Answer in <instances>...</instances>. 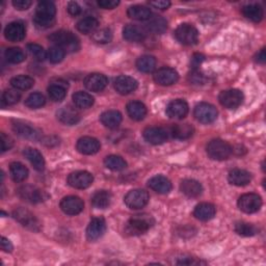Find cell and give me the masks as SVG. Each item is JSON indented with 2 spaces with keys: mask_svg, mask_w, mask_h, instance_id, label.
I'll list each match as a JSON object with an SVG mask.
<instances>
[{
  "mask_svg": "<svg viewBox=\"0 0 266 266\" xmlns=\"http://www.w3.org/2000/svg\"><path fill=\"white\" fill-rule=\"evenodd\" d=\"M25 157L29 160L31 166L36 170L37 172H42L45 169V160L43 158V155L40 153L39 150L33 148H27L24 151Z\"/></svg>",
  "mask_w": 266,
  "mask_h": 266,
  "instance_id": "1f68e13d",
  "label": "cell"
},
{
  "mask_svg": "<svg viewBox=\"0 0 266 266\" xmlns=\"http://www.w3.org/2000/svg\"><path fill=\"white\" fill-rule=\"evenodd\" d=\"M26 29L22 22H12L5 29V36L11 42H20L25 37Z\"/></svg>",
  "mask_w": 266,
  "mask_h": 266,
  "instance_id": "44dd1931",
  "label": "cell"
},
{
  "mask_svg": "<svg viewBox=\"0 0 266 266\" xmlns=\"http://www.w3.org/2000/svg\"><path fill=\"white\" fill-rule=\"evenodd\" d=\"M243 94L239 90H227L219 94L218 100L220 104L228 109H235L239 107L243 102Z\"/></svg>",
  "mask_w": 266,
  "mask_h": 266,
  "instance_id": "30bf717a",
  "label": "cell"
},
{
  "mask_svg": "<svg viewBox=\"0 0 266 266\" xmlns=\"http://www.w3.org/2000/svg\"><path fill=\"white\" fill-rule=\"evenodd\" d=\"M155 223L154 218L148 214L134 215L125 226V232L130 236H138L148 232Z\"/></svg>",
  "mask_w": 266,
  "mask_h": 266,
  "instance_id": "3957f363",
  "label": "cell"
},
{
  "mask_svg": "<svg viewBox=\"0 0 266 266\" xmlns=\"http://www.w3.org/2000/svg\"><path fill=\"white\" fill-rule=\"evenodd\" d=\"M98 6L104 10H112L119 6L118 0H99Z\"/></svg>",
  "mask_w": 266,
  "mask_h": 266,
  "instance_id": "db71d44e",
  "label": "cell"
},
{
  "mask_svg": "<svg viewBox=\"0 0 266 266\" xmlns=\"http://www.w3.org/2000/svg\"><path fill=\"white\" fill-rule=\"evenodd\" d=\"M204 59H205L204 55H202V54H200V53L194 54L193 57H192V59H191V66H192V68L196 70V69L203 63Z\"/></svg>",
  "mask_w": 266,
  "mask_h": 266,
  "instance_id": "6f0895ef",
  "label": "cell"
},
{
  "mask_svg": "<svg viewBox=\"0 0 266 266\" xmlns=\"http://www.w3.org/2000/svg\"><path fill=\"white\" fill-rule=\"evenodd\" d=\"M104 165L107 169L111 170V171H123L125 170L127 167V162L123 159L121 156L118 155H110L107 156L104 160Z\"/></svg>",
  "mask_w": 266,
  "mask_h": 266,
  "instance_id": "b9f144b4",
  "label": "cell"
},
{
  "mask_svg": "<svg viewBox=\"0 0 266 266\" xmlns=\"http://www.w3.org/2000/svg\"><path fill=\"white\" fill-rule=\"evenodd\" d=\"M113 87L119 94L128 95L137 89L138 84L133 77L121 75L115 79Z\"/></svg>",
  "mask_w": 266,
  "mask_h": 266,
  "instance_id": "9a60e30c",
  "label": "cell"
},
{
  "mask_svg": "<svg viewBox=\"0 0 266 266\" xmlns=\"http://www.w3.org/2000/svg\"><path fill=\"white\" fill-rule=\"evenodd\" d=\"M6 58L11 64H20L25 60V52L19 47H12L7 49Z\"/></svg>",
  "mask_w": 266,
  "mask_h": 266,
  "instance_id": "ee69618b",
  "label": "cell"
},
{
  "mask_svg": "<svg viewBox=\"0 0 266 266\" xmlns=\"http://www.w3.org/2000/svg\"><path fill=\"white\" fill-rule=\"evenodd\" d=\"M94 182V177L91 173L86 171H77L69 175L68 183L73 188L86 189L90 187Z\"/></svg>",
  "mask_w": 266,
  "mask_h": 266,
  "instance_id": "7c38bea8",
  "label": "cell"
},
{
  "mask_svg": "<svg viewBox=\"0 0 266 266\" xmlns=\"http://www.w3.org/2000/svg\"><path fill=\"white\" fill-rule=\"evenodd\" d=\"M14 145V142H13V139L8 136L6 133H2V151L3 152H7L9 150L12 149Z\"/></svg>",
  "mask_w": 266,
  "mask_h": 266,
  "instance_id": "f5cc1de1",
  "label": "cell"
},
{
  "mask_svg": "<svg viewBox=\"0 0 266 266\" xmlns=\"http://www.w3.org/2000/svg\"><path fill=\"white\" fill-rule=\"evenodd\" d=\"M228 180L233 185L245 186L252 181V175L248 171L235 169L229 173Z\"/></svg>",
  "mask_w": 266,
  "mask_h": 266,
  "instance_id": "83f0119b",
  "label": "cell"
},
{
  "mask_svg": "<svg viewBox=\"0 0 266 266\" xmlns=\"http://www.w3.org/2000/svg\"><path fill=\"white\" fill-rule=\"evenodd\" d=\"M154 81L159 86L168 87L176 84L179 79V74L175 69L172 68H161L156 71L153 75Z\"/></svg>",
  "mask_w": 266,
  "mask_h": 266,
  "instance_id": "4fadbf2b",
  "label": "cell"
},
{
  "mask_svg": "<svg viewBox=\"0 0 266 266\" xmlns=\"http://www.w3.org/2000/svg\"><path fill=\"white\" fill-rule=\"evenodd\" d=\"M176 39L183 45L192 46L197 44L199 40V31L198 29L187 23H183L178 26L175 31Z\"/></svg>",
  "mask_w": 266,
  "mask_h": 266,
  "instance_id": "5b68a950",
  "label": "cell"
},
{
  "mask_svg": "<svg viewBox=\"0 0 266 266\" xmlns=\"http://www.w3.org/2000/svg\"><path fill=\"white\" fill-rule=\"evenodd\" d=\"M199 263H201V262L197 261L193 257H184V258H181L177 262V264H179V265H194V264H199Z\"/></svg>",
  "mask_w": 266,
  "mask_h": 266,
  "instance_id": "91938a15",
  "label": "cell"
},
{
  "mask_svg": "<svg viewBox=\"0 0 266 266\" xmlns=\"http://www.w3.org/2000/svg\"><path fill=\"white\" fill-rule=\"evenodd\" d=\"M45 103L46 99L41 93H32L25 100V105L29 108H40L44 106Z\"/></svg>",
  "mask_w": 266,
  "mask_h": 266,
  "instance_id": "bcb514c9",
  "label": "cell"
},
{
  "mask_svg": "<svg viewBox=\"0 0 266 266\" xmlns=\"http://www.w3.org/2000/svg\"><path fill=\"white\" fill-rule=\"evenodd\" d=\"M216 208L210 203H201L196 206L194 215L203 221H207L212 219L215 216Z\"/></svg>",
  "mask_w": 266,
  "mask_h": 266,
  "instance_id": "4316f807",
  "label": "cell"
},
{
  "mask_svg": "<svg viewBox=\"0 0 266 266\" xmlns=\"http://www.w3.org/2000/svg\"><path fill=\"white\" fill-rule=\"evenodd\" d=\"M32 3L30 0H14L13 6L19 11H26L31 7Z\"/></svg>",
  "mask_w": 266,
  "mask_h": 266,
  "instance_id": "11a10c76",
  "label": "cell"
},
{
  "mask_svg": "<svg viewBox=\"0 0 266 266\" xmlns=\"http://www.w3.org/2000/svg\"><path fill=\"white\" fill-rule=\"evenodd\" d=\"M11 85L15 90H20V91H26L29 90L33 87L34 80L33 78L25 75H20L16 76L11 80Z\"/></svg>",
  "mask_w": 266,
  "mask_h": 266,
  "instance_id": "60d3db41",
  "label": "cell"
},
{
  "mask_svg": "<svg viewBox=\"0 0 266 266\" xmlns=\"http://www.w3.org/2000/svg\"><path fill=\"white\" fill-rule=\"evenodd\" d=\"M106 222L103 217H95L91 220L87 229V237L90 241H96L104 235Z\"/></svg>",
  "mask_w": 266,
  "mask_h": 266,
  "instance_id": "2e32d148",
  "label": "cell"
},
{
  "mask_svg": "<svg viewBox=\"0 0 266 266\" xmlns=\"http://www.w3.org/2000/svg\"><path fill=\"white\" fill-rule=\"evenodd\" d=\"M194 115L200 123H203V124H210V123L216 120L217 110L213 105L203 102V103H200L195 107Z\"/></svg>",
  "mask_w": 266,
  "mask_h": 266,
  "instance_id": "8fae6325",
  "label": "cell"
},
{
  "mask_svg": "<svg viewBox=\"0 0 266 266\" xmlns=\"http://www.w3.org/2000/svg\"><path fill=\"white\" fill-rule=\"evenodd\" d=\"M49 40L54 44V46H58L65 52H76L80 48L78 37L71 31H55L52 34H50Z\"/></svg>",
  "mask_w": 266,
  "mask_h": 266,
  "instance_id": "7a4b0ae2",
  "label": "cell"
},
{
  "mask_svg": "<svg viewBox=\"0 0 266 266\" xmlns=\"http://www.w3.org/2000/svg\"><path fill=\"white\" fill-rule=\"evenodd\" d=\"M99 25V21L92 17V16H88L84 19H81L80 21L77 23V29L81 32V33H91V32H95V30L97 29Z\"/></svg>",
  "mask_w": 266,
  "mask_h": 266,
  "instance_id": "74e56055",
  "label": "cell"
},
{
  "mask_svg": "<svg viewBox=\"0 0 266 266\" xmlns=\"http://www.w3.org/2000/svg\"><path fill=\"white\" fill-rule=\"evenodd\" d=\"M13 216L16 220H18L20 223L22 224L23 227L34 231L39 232L41 230V222L39 219L28 210L24 208H17L13 211Z\"/></svg>",
  "mask_w": 266,
  "mask_h": 266,
  "instance_id": "8992f818",
  "label": "cell"
},
{
  "mask_svg": "<svg viewBox=\"0 0 266 266\" xmlns=\"http://www.w3.org/2000/svg\"><path fill=\"white\" fill-rule=\"evenodd\" d=\"M194 127L189 124H177L172 129V134L177 139H187L194 134Z\"/></svg>",
  "mask_w": 266,
  "mask_h": 266,
  "instance_id": "7bdbcfd3",
  "label": "cell"
},
{
  "mask_svg": "<svg viewBox=\"0 0 266 266\" xmlns=\"http://www.w3.org/2000/svg\"><path fill=\"white\" fill-rule=\"evenodd\" d=\"M92 39L98 44H107L112 40V32L108 28L100 29L93 33Z\"/></svg>",
  "mask_w": 266,
  "mask_h": 266,
  "instance_id": "7dc6e473",
  "label": "cell"
},
{
  "mask_svg": "<svg viewBox=\"0 0 266 266\" xmlns=\"http://www.w3.org/2000/svg\"><path fill=\"white\" fill-rule=\"evenodd\" d=\"M10 172H11L12 179L17 183L25 181L28 177V170L24 165H22L21 162L16 161L11 163Z\"/></svg>",
  "mask_w": 266,
  "mask_h": 266,
  "instance_id": "836d02e7",
  "label": "cell"
},
{
  "mask_svg": "<svg viewBox=\"0 0 266 266\" xmlns=\"http://www.w3.org/2000/svg\"><path fill=\"white\" fill-rule=\"evenodd\" d=\"M123 36L129 42H140L145 40L146 31L137 25L128 24L123 29Z\"/></svg>",
  "mask_w": 266,
  "mask_h": 266,
  "instance_id": "f1b7e54d",
  "label": "cell"
},
{
  "mask_svg": "<svg viewBox=\"0 0 266 266\" xmlns=\"http://www.w3.org/2000/svg\"><path fill=\"white\" fill-rule=\"evenodd\" d=\"M18 196L22 200L31 203V204H37L46 201L49 196L42 189H39L37 187L31 186V185H25L21 186L17 189Z\"/></svg>",
  "mask_w": 266,
  "mask_h": 266,
  "instance_id": "ba28073f",
  "label": "cell"
},
{
  "mask_svg": "<svg viewBox=\"0 0 266 266\" xmlns=\"http://www.w3.org/2000/svg\"><path fill=\"white\" fill-rule=\"evenodd\" d=\"M60 208L68 215H77L85 208L84 201L78 197L69 196L60 202Z\"/></svg>",
  "mask_w": 266,
  "mask_h": 266,
  "instance_id": "5bb4252c",
  "label": "cell"
},
{
  "mask_svg": "<svg viewBox=\"0 0 266 266\" xmlns=\"http://www.w3.org/2000/svg\"><path fill=\"white\" fill-rule=\"evenodd\" d=\"M266 60V55H265V49H262L257 55H256V61L260 64H264Z\"/></svg>",
  "mask_w": 266,
  "mask_h": 266,
  "instance_id": "6125c7cd",
  "label": "cell"
},
{
  "mask_svg": "<svg viewBox=\"0 0 266 266\" xmlns=\"http://www.w3.org/2000/svg\"><path fill=\"white\" fill-rule=\"evenodd\" d=\"M111 194L107 191H98L92 197L93 206L97 209H106L111 204Z\"/></svg>",
  "mask_w": 266,
  "mask_h": 266,
  "instance_id": "f546056e",
  "label": "cell"
},
{
  "mask_svg": "<svg viewBox=\"0 0 266 266\" xmlns=\"http://www.w3.org/2000/svg\"><path fill=\"white\" fill-rule=\"evenodd\" d=\"M144 137L152 145H161L168 139V133L161 127H149L144 131Z\"/></svg>",
  "mask_w": 266,
  "mask_h": 266,
  "instance_id": "cb8c5ba5",
  "label": "cell"
},
{
  "mask_svg": "<svg viewBox=\"0 0 266 266\" xmlns=\"http://www.w3.org/2000/svg\"><path fill=\"white\" fill-rule=\"evenodd\" d=\"M76 148L79 153L84 155H93L99 152L101 145L100 141L94 137L85 136L78 139Z\"/></svg>",
  "mask_w": 266,
  "mask_h": 266,
  "instance_id": "ac0fdd59",
  "label": "cell"
},
{
  "mask_svg": "<svg viewBox=\"0 0 266 266\" xmlns=\"http://www.w3.org/2000/svg\"><path fill=\"white\" fill-rule=\"evenodd\" d=\"M122 115L117 110H108L101 115L100 121L102 124L109 129H116L122 123Z\"/></svg>",
  "mask_w": 266,
  "mask_h": 266,
  "instance_id": "4dcf8cb0",
  "label": "cell"
},
{
  "mask_svg": "<svg viewBox=\"0 0 266 266\" xmlns=\"http://www.w3.org/2000/svg\"><path fill=\"white\" fill-rule=\"evenodd\" d=\"M27 50L31 54V56L37 61H44L47 57V53L44 50V48L37 44H28Z\"/></svg>",
  "mask_w": 266,
  "mask_h": 266,
  "instance_id": "c3c4849f",
  "label": "cell"
},
{
  "mask_svg": "<svg viewBox=\"0 0 266 266\" xmlns=\"http://www.w3.org/2000/svg\"><path fill=\"white\" fill-rule=\"evenodd\" d=\"M238 207L244 213H255L262 207V199L257 194H245L238 200Z\"/></svg>",
  "mask_w": 266,
  "mask_h": 266,
  "instance_id": "52a82bcc",
  "label": "cell"
},
{
  "mask_svg": "<svg viewBox=\"0 0 266 266\" xmlns=\"http://www.w3.org/2000/svg\"><path fill=\"white\" fill-rule=\"evenodd\" d=\"M180 191L188 198H198L203 193V186L195 179H185L180 184Z\"/></svg>",
  "mask_w": 266,
  "mask_h": 266,
  "instance_id": "603a6c76",
  "label": "cell"
},
{
  "mask_svg": "<svg viewBox=\"0 0 266 266\" xmlns=\"http://www.w3.org/2000/svg\"><path fill=\"white\" fill-rule=\"evenodd\" d=\"M188 80L189 83H192L193 85L196 86H200V85H204L206 81L205 76H204L202 73H200L197 70H194L189 75H188Z\"/></svg>",
  "mask_w": 266,
  "mask_h": 266,
  "instance_id": "816d5d0a",
  "label": "cell"
},
{
  "mask_svg": "<svg viewBox=\"0 0 266 266\" xmlns=\"http://www.w3.org/2000/svg\"><path fill=\"white\" fill-rule=\"evenodd\" d=\"M56 8L51 2L40 3L35 9L33 22L37 28L46 29L55 23Z\"/></svg>",
  "mask_w": 266,
  "mask_h": 266,
  "instance_id": "6da1fadb",
  "label": "cell"
},
{
  "mask_svg": "<svg viewBox=\"0 0 266 266\" xmlns=\"http://www.w3.org/2000/svg\"><path fill=\"white\" fill-rule=\"evenodd\" d=\"M127 112L134 121H140L147 115V107L139 101H132L127 105Z\"/></svg>",
  "mask_w": 266,
  "mask_h": 266,
  "instance_id": "d6a6232c",
  "label": "cell"
},
{
  "mask_svg": "<svg viewBox=\"0 0 266 266\" xmlns=\"http://www.w3.org/2000/svg\"><path fill=\"white\" fill-rule=\"evenodd\" d=\"M146 27L149 31L161 34L165 32L168 28V22L165 18L156 16V17H151L149 19V22L146 24Z\"/></svg>",
  "mask_w": 266,
  "mask_h": 266,
  "instance_id": "d590c367",
  "label": "cell"
},
{
  "mask_svg": "<svg viewBox=\"0 0 266 266\" xmlns=\"http://www.w3.org/2000/svg\"><path fill=\"white\" fill-rule=\"evenodd\" d=\"M66 52L58 46H53L48 50L47 56L52 64H58L64 59Z\"/></svg>",
  "mask_w": 266,
  "mask_h": 266,
  "instance_id": "681fc988",
  "label": "cell"
},
{
  "mask_svg": "<svg viewBox=\"0 0 266 266\" xmlns=\"http://www.w3.org/2000/svg\"><path fill=\"white\" fill-rule=\"evenodd\" d=\"M148 185L151 189L161 195H167L172 191V182L167 177L161 175L151 178L148 182Z\"/></svg>",
  "mask_w": 266,
  "mask_h": 266,
  "instance_id": "7402d4cb",
  "label": "cell"
},
{
  "mask_svg": "<svg viewBox=\"0 0 266 266\" xmlns=\"http://www.w3.org/2000/svg\"><path fill=\"white\" fill-rule=\"evenodd\" d=\"M68 12L72 16H78L81 13V8L77 3H69L68 5Z\"/></svg>",
  "mask_w": 266,
  "mask_h": 266,
  "instance_id": "680465c9",
  "label": "cell"
},
{
  "mask_svg": "<svg viewBox=\"0 0 266 266\" xmlns=\"http://www.w3.org/2000/svg\"><path fill=\"white\" fill-rule=\"evenodd\" d=\"M73 102L76 107L86 109L94 104V98L86 92H77L73 95Z\"/></svg>",
  "mask_w": 266,
  "mask_h": 266,
  "instance_id": "f35d334b",
  "label": "cell"
},
{
  "mask_svg": "<svg viewBox=\"0 0 266 266\" xmlns=\"http://www.w3.org/2000/svg\"><path fill=\"white\" fill-rule=\"evenodd\" d=\"M188 113V104L184 100L177 99L170 102L167 106V115L171 119H183Z\"/></svg>",
  "mask_w": 266,
  "mask_h": 266,
  "instance_id": "ffe728a7",
  "label": "cell"
},
{
  "mask_svg": "<svg viewBox=\"0 0 266 266\" xmlns=\"http://www.w3.org/2000/svg\"><path fill=\"white\" fill-rule=\"evenodd\" d=\"M244 17L252 20L253 22H260L263 19V9L258 5H248L241 9Z\"/></svg>",
  "mask_w": 266,
  "mask_h": 266,
  "instance_id": "8d00e7d4",
  "label": "cell"
},
{
  "mask_svg": "<svg viewBox=\"0 0 266 266\" xmlns=\"http://www.w3.org/2000/svg\"><path fill=\"white\" fill-rule=\"evenodd\" d=\"M20 98H21V95L17 92V90H7L3 95V101L7 105L17 104L20 101Z\"/></svg>",
  "mask_w": 266,
  "mask_h": 266,
  "instance_id": "f907efd6",
  "label": "cell"
},
{
  "mask_svg": "<svg viewBox=\"0 0 266 266\" xmlns=\"http://www.w3.org/2000/svg\"><path fill=\"white\" fill-rule=\"evenodd\" d=\"M233 153V148L222 139H213L207 145V154L213 160H226Z\"/></svg>",
  "mask_w": 266,
  "mask_h": 266,
  "instance_id": "277c9868",
  "label": "cell"
},
{
  "mask_svg": "<svg viewBox=\"0 0 266 266\" xmlns=\"http://www.w3.org/2000/svg\"><path fill=\"white\" fill-rule=\"evenodd\" d=\"M149 5L159 10H168L171 7V3L168 0H156V2H150Z\"/></svg>",
  "mask_w": 266,
  "mask_h": 266,
  "instance_id": "9f6ffc18",
  "label": "cell"
},
{
  "mask_svg": "<svg viewBox=\"0 0 266 266\" xmlns=\"http://www.w3.org/2000/svg\"><path fill=\"white\" fill-rule=\"evenodd\" d=\"M2 249H3L5 252H7V253H11V252L13 251V249H14L12 242H11L8 238H6V237H3V238H2Z\"/></svg>",
  "mask_w": 266,
  "mask_h": 266,
  "instance_id": "94428289",
  "label": "cell"
},
{
  "mask_svg": "<svg viewBox=\"0 0 266 266\" xmlns=\"http://www.w3.org/2000/svg\"><path fill=\"white\" fill-rule=\"evenodd\" d=\"M57 119L63 123V124L72 126L77 124L80 121V115L75 108L71 106H64L57 111Z\"/></svg>",
  "mask_w": 266,
  "mask_h": 266,
  "instance_id": "d4e9b609",
  "label": "cell"
},
{
  "mask_svg": "<svg viewBox=\"0 0 266 266\" xmlns=\"http://www.w3.org/2000/svg\"><path fill=\"white\" fill-rule=\"evenodd\" d=\"M136 67L142 73H151L155 70L156 59L152 55H142L137 59Z\"/></svg>",
  "mask_w": 266,
  "mask_h": 266,
  "instance_id": "ab89813d",
  "label": "cell"
},
{
  "mask_svg": "<svg viewBox=\"0 0 266 266\" xmlns=\"http://www.w3.org/2000/svg\"><path fill=\"white\" fill-rule=\"evenodd\" d=\"M13 130L20 136H22L24 138L27 139H31V140H40L41 139V132L26 124V123L23 122H20V121H15L13 122Z\"/></svg>",
  "mask_w": 266,
  "mask_h": 266,
  "instance_id": "d6986e66",
  "label": "cell"
},
{
  "mask_svg": "<svg viewBox=\"0 0 266 266\" xmlns=\"http://www.w3.org/2000/svg\"><path fill=\"white\" fill-rule=\"evenodd\" d=\"M127 15L133 20H138V21H146V20H149L151 18L152 13H151V10L148 9L147 7L133 6V7H130L128 9Z\"/></svg>",
  "mask_w": 266,
  "mask_h": 266,
  "instance_id": "e575fe53",
  "label": "cell"
},
{
  "mask_svg": "<svg viewBox=\"0 0 266 266\" xmlns=\"http://www.w3.org/2000/svg\"><path fill=\"white\" fill-rule=\"evenodd\" d=\"M68 84L66 81L58 79L55 83H51L50 87L48 88V95L50 99L54 102H59L64 100L67 95Z\"/></svg>",
  "mask_w": 266,
  "mask_h": 266,
  "instance_id": "484cf974",
  "label": "cell"
},
{
  "mask_svg": "<svg viewBox=\"0 0 266 266\" xmlns=\"http://www.w3.org/2000/svg\"><path fill=\"white\" fill-rule=\"evenodd\" d=\"M235 232L244 237H250L257 234V228L252 223L244 222V221H237L234 226Z\"/></svg>",
  "mask_w": 266,
  "mask_h": 266,
  "instance_id": "f6af8a7d",
  "label": "cell"
},
{
  "mask_svg": "<svg viewBox=\"0 0 266 266\" xmlns=\"http://www.w3.org/2000/svg\"><path fill=\"white\" fill-rule=\"evenodd\" d=\"M124 202L130 209H141L149 202V194L144 189H133L125 196Z\"/></svg>",
  "mask_w": 266,
  "mask_h": 266,
  "instance_id": "9c48e42d",
  "label": "cell"
},
{
  "mask_svg": "<svg viewBox=\"0 0 266 266\" xmlns=\"http://www.w3.org/2000/svg\"><path fill=\"white\" fill-rule=\"evenodd\" d=\"M108 85V79L105 75L100 73H93L86 77L85 87L91 92H101L103 91Z\"/></svg>",
  "mask_w": 266,
  "mask_h": 266,
  "instance_id": "e0dca14e",
  "label": "cell"
}]
</instances>
